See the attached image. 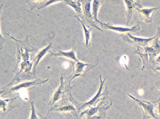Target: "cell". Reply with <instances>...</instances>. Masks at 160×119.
Segmentation results:
<instances>
[{
    "mask_svg": "<svg viewBox=\"0 0 160 119\" xmlns=\"http://www.w3.org/2000/svg\"><path fill=\"white\" fill-rule=\"evenodd\" d=\"M112 102L110 105H103L102 102L100 105L96 107H92L90 109L86 110L80 114V117L83 115H86V119H99L104 118L106 117V112L107 110L111 106Z\"/></svg>",
    "mask_w": 160,
    "mask_h": 119,
    "instance_id": "obj_1",
    "label": "cell"
},
{
    "mask_svg": "<svg viewBox=\"0 0 160 119\" xmlns=\"http://www.w3.org/2000/svg\"><path fill=\"white\" fill-rule=\"evenodd\" d=\"M73 64V73L71 76L67 78V80L69 81V85L70 86V82L73 79H74L76 77L79 76H85L86 73L89 72L90 70L92 69L93 68L96 67L98 64H96L94 65L90 64L88 63H84L81 62L80 61L78 62H72Z\"/></svg>",
    "mask_w": 160,
    "mask_h": 119,
    "instance_id": "obj_2",
    "label": "cell"
},
{
    "mask_svg": "<svg viewBox=\"0 0 160 119\" xmlns=\"http://www.w3.org/2000/svg\"><path fill=\"white\" fill-rule=\"evenodd\" d=\"M92 1H80L82 5V14L79 15L82 20L86 21V23L90 26H92L93 28L96 29L100 31H102V30L98 26L97 23H96L93 19L92 15L90 12V4Z\"/></svg>",
    "mask_w": 160,
    "mask_h": 119,
    "instance_id": "obj_3",
    "label": "cell"
},
{
    "mask_svg": "<svg viewBox=\"0 0 160 119\" xmlns=\"http://www.w3.org/2000/svg\"><path fill=\"white\" fill-rule=\"evenodd\" d=\"M106 79H107V77H106L104 79V80H102V76H100V88H99L98 92L97 93V94L94 97L90 100L89 101L86 102L84 104H81L82 105L79 108V110H81L82 109H83L87 108V107H93V105H97L99 103L100 100H103L104 99V97L108 94V91L107 88H106V89L104 90V91H103L104 84V81Z\"/></svg>",
    "mask_w": 160,
    "mask_h": 119,
    "instance_id": "obj_4",
    "label": "cell"
},
{
    "mask_svg": "<svg viewBox=\"0 0 160 119\" xmlns=\"http://www.w3.org/2000/svg\"><path fill=\"white\" fill-rule=\"evenodd\" d=\"M128 95L130 97H131L132 99H133L137 102L141 107L144 114L142 119H149V117H152L154 119H158L155 116L154 113V105L152 103V102L138 100L130 95Z\"/></svg>",
    "mask_w": 160,
    "mask_h": 119,
    "instance_id": "obj_5",
    "label": "cell"
},
{
    "mask_svg": "<svg viewBox=\"0 0 160 119\" xmlns=\"http://www.w3.org/2000/svg\"><path fill=\"white\" fill-rule=\"evenodd\" d=\"M122 37L124 41L135 46L136 47H145L150 41L157 37V34L152 38H141L133 37L130 33H128L126 34L122 35Z\"/></svg>",
    "mask_w": 160,
    "mask_h": 119,
    "instance_id": "obj_6",
    "label": "cell"
},
{
    "mask_svg": "<svg viewBox=\"0 0 160 119\" xmlns=\"http://www.w3.org/2000/svg\"><path fill=\"white\" fill-rule=\"evenodd\" d=\"M126 5V15H127V23L126 25H128L132 19V16L137 8H142L141 4V1H131L125 0L124 1Z\"/></svg>",
    "mask_w": 160,
    "mask_h": 119,
    "instance_id": "obj_7",
    "label": "cell"
},
{
    "mask_svg": "<svg viewBox=\"0 0 160 119\" xmlns=\"http://www.w3.org/2000/svg\"><path fill=\"white\" fill-rule=\"evenodd\" d=\"M100 25L106 30H110L114 31H116L118 33H136L137 31H138L140 30V27L139 24H137L136 25L130 27V28H125V27H116L112 25L108 24V23H101Z\"/></svg>",
    "mask_w": 160,
    "mask_h": 119,
    "instance_id": "obj_8",
    "label": "cell"
},
{
    "mask_svg": "<svg viewBox=\"0 0 160 119\" xmlns=\"http://www.w3.org/2000/svg\"><path fill=\"white\" fill-rule=\"evenodd\" d=\"M158 9V8H137V13L139 17L143 21L147 24L152 23V19L154 17L155 11Z\"/></svg>",
    "mask_w": 160,
    "mask_h": 119,
    "instance_id": "obj_9",
    "label": "cell"
},
{
    "mask_svg": "<svg viewBox=\"0 0 160 119\" xmlns=\"http://www.w3.org/2000/svg\"><path fill=\"white\" fill-rule=\"evenodd\" d=\"M48 80L49 79H47L44 81L39 80H36V81H25L22 83L19 84L18 85H17V86H14V87L10 88V89L4 90L5 91H7V93H5V95L9 94L10 93H12V92L17 91L19 90L22 89H29L31 87H33V86L36 87L38 85H41L42 84L46 83L47 81H48Z\"/></svg>",
    "mask_w": 160,
    "mask_h": 119,
    "instance_id": "obj_10",
    "label": "cell"
},
{
    "mask_svg": "<svg viewBox=\"0 0 160 119\" xmlns=\"http://www.w3.org/2000/svg\"><path fill=\"white\" fill-rule=\"evenodd\" d=\"M60 80H61V84L59 87L57 89V90L55 91L53 95L51 100L50 101V103H49V105H51V106L53 105L54 104L57 102V101L61 99L62 96L64 95L65 94V82H64V79H63V74L62 73L61 76L60 78ZM51 107V108H52Z\"/></svg>",
    "mask_w": 160,
    "mask_h": 119,
    "instance_id": "obj_11",
    "label": "cell"
},
{
    "mask_svg": "<svg viewBox=\"0 0 160 119\" xmlns=\"http://www.w3.org/2000/svg\"><path fill=\"white\" fill-rule=\"evenodd\" d=\"M28 4L31 10H32L37 8L38 10L45 8L49 5H51L55 3H58L61 1L55 0V1H25Z\"/></svg>",
    "mask_w": 160,
    "mask_h": 119,
    "instance_id": "obj_12",
    "label": "cell"
},
{
    "mask_svg": "<svg viewBox=\"0 0 160 119\" xmlns=\"http://www.w3.org/2000/svg\"><path fill=\"white\" fill-rule=\"evenodd\" d=\"M52 47V44L51 43H49V44L46 47L41 50L38 51L37 56L35 57L33 60V66H32V72L33 74L35 75V72H36V68L39 64L42 58V57L47 53L49 50L51 49Z\"/></svg>",
    "mask_w": 160,
    "mask_h": 119,
    "instance_id": "obj_13",
    "label": "cell"
},
{
    "mask_svg": "<svg viewBox=\"0 0 160 119\" xmlns=\"http://www.w3.org/2000/svg\"><path fill=\"white\" fill-rule=\"evenodd\" d=\"M18 97H15V98L9 99H1V109L5 113V114L8 113L11 110L17 107V106H12L14 100L17 99Z\"/></svg>",
    "mask_w": 160,
    "mask_h": 119,
    "instance_id": "obj_14",
    "label": "cell"
},
{
    "mask_svg": "<svg viewBox=\"0 0 160 119\" xmlns=\"http://www.w3.org/2000/svg\"><path fill=\"white\" fill-rule=\"evenodd\" d=\"M51 55L54 56H58V57H67L68 58H69L72 60H73L75 62H78L79 60L77 58L76 56L75 50L73 49L69 51H63L61 50H59L57 53H52L51 52Z\"/></svg>",
    "mask_w": 160,
    "mask_h": 119,
    "instance_id": "obj_15",
    "label": "cell"
},
{
    "mask_svg": "<svg viewBox=\"0 0 160 119\" xmlns=\"http://www.w3.org/2000/svg\"><path fill=\"white\" fill-rule=\"evenodd\" d=\"M75 17L78 19L79 21V22L82 25L83 29L84 32H85V46L87 48H89L90 43V39H91V33H92V31L93 30V29L94 28L91 27L89 26V28L87 29V27H86L84 23L82 21V19H80V18L78 16L76 15Z\"/></svg>",
    "mask_w": 160,
    "mask_h": 119,
    "instance_id": "obj_16",
    "label": "cell"
},
{
    "mask_svg": "<svg viewBox=\"0 0 160 119\" xmlns=\"http://www.w3.org/2000/svg\"><path fill=\"white\" fill-rule=\"evenodd\" d=\"M103 1H98V0H94L93 2V6H92V17L93 19L96 23H98L100 24L102 22L98 20V15L99 12V8L100 6L103 4Z\"/></svg>",
    "mask_w": 160,
    "mask_h": 119,
    "instance_id": "obj_17",
    "label": "cell"
},
{
    "mask_svg": "<svg viewBox=\"0 0 160 119\" xmlns=\"http://www.w3.org/2000/svg\"><path fill=\"white\" fill-rule=\"evenodd\" d=\"M66 5H69L72 7L73 9H75L76 12L80 15L82 14V6L80 1H71V0H65L63 1Z\"/></svg>",
    "mask_w": 160,
    "mask_h": 119,
    "instance_id": "obj_18",
    "label": "cell"
},
{
    "mask_svg": "<svg viewBox=\"0 0 160 119\" xmlns=\"http://www.w3.org/2000/svg\"><path fill=\"white\" fill-rule=\"evenodd\" d=\"M30 103L31 105V114L29 119H47V117H43L35 109L33 101H30Z\"/></svg>",
    "mask_w": 160,
    "mask_h": 119,
    "instance_id": "obj_19",
    "label": "cell"
},
{
    "mask_svg": "<svg viewBox=\"0 0 160 119\" xmlns=\"http://www.w3.org/2000/svg\"><path fill=\"white\" fill-rule=\"evenodd\" d=\"M52 110L61 111V112H68V111H75L76 110L75 107L73 105L68 104V105H64L55 109H53Z\"/></svg>",
    "mask_w": 160,
    "mask_h": 119,
    "instance_id": "obj_20",
    "label": "cell"
},
{
    "mask_svg": "<svg viewBox=\"0 0 160 119\" xmlns=\"http://www.w3.org/2000/svg\"><path fill=\"white\" fill-rule=\"evenodd\" d=\"M157 110H158V113H159L160 115V101L159 102V103H158V104L157 105Z\"/></svg>",
    "mask_w": 160,
    "mask_h": 119,
    "instance_id": "obj_21",
    "label": "cell"
},
{
    "mask_svg": "<svg viewBox=\"0 0 160 119\" xmlns=\"http://www.w3.org/2000/svg\"><path fill=\"white\" fill-rule=\"evenodd\" d=\"M156 86L158 87V88L160 90V81H158L157 83H156Z\"/></svg>",
    "mask_w": 160,
    "mask_h": 119,
    "instance_id": "obj_22",
    "label": "cell"
},
{
    "mask_svg": "<svg viewBox=\"0 0 160 119\" xmlns=\"http://www.w3.org/2000/svg\"><path fill=\"white\" fill-rule=\"evenodd\" d=\"M156 70H159L160 71V67H158L157 68H156Z\"/></svg>",
    "mask_w": 160,
    "mask_h": 119,
    "instance_id": "obj_23",
    "label": "cell"
}]
</instances>
